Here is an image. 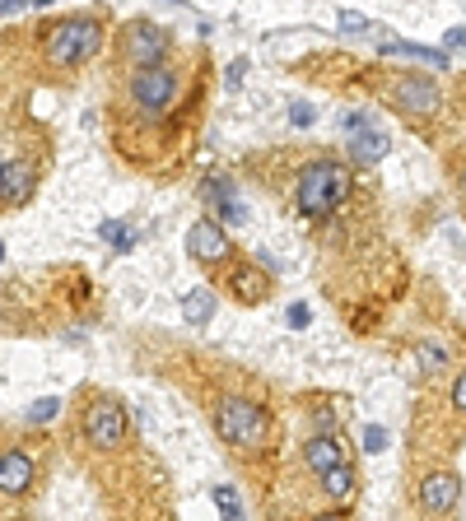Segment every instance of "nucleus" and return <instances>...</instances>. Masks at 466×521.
I'll return each mask as SVG.
<instances>
[{"label":"nucleus","instance_id":"obj_1","mask_svg":"<svg viewBox=\"0 0 466 521\" xmlns=\"http://www.w3.org/2000/svg\"><path fill=\"white\" fill-rule=\"evenodd\" d=\"M187 61L182 57H163L154 66H141V70H126L122 75V94H117V135L131 140V135H154L163 130L178 107H182V94H187Z\"/></svg>","mask_w":466,"mask_h":521},{"label":"nucleus","instance_id":"obj_2","mask_svg":"<svg viewBox=\"0 0 466 521\" xmlns=\"http://www.w3.org/2000/svg\"><path fill=\"white\" fill-rule=\"evenodd\" d=\"M206 415H210L215 437L229 447V456L257 465L276 452V415H270V405L257 391H242V387L215 391L206 400Z\"/></svg>","mask_w":466,"mask_h":521},{"label":"nucleus","instance_id":"obj_3","mask_svg":"<svg viewBox=\"0 0 466 521\" xmlns=\"http://www.w3.org/2000/svg\"><path fill=\"white\" fill-rule=\"evenodd\" d=\"M70 447H79V456H85L89 465L126 456L135 447V433H131V415H126L122 396L103 391V387H85V391H79Z\"/></svg>","mask_w":466,"mask_h":521},{"label":"nucleus","instance_id":"obj_4","mask_svg":"<svg viewBox=\"0 0 466 521\" xmlns=\"http://www.w3.org/2000/svg\"><path fill=\"white\" fill-rule=\"evenodd\" d=\"M354 196V163L350 158H332V154H313L289 173V191L285 205L294 219L322 224L336 210H345V201Z\"/></svg>","mask_w":466,"mask_h":521},{"label":"nucleus","instance_id":"obj_5","mask_svg":"<svg viewBox=\"0 0 466 521\" xmlns=\"http://www.w3.org/2000/svg\"><path fill=\"white\" fill-rule=\"evenodd\" d=\"M38 57L51 75H75L85 70L103 42H107V19L103 14H66V19H51L47 29H38Z\"/></svg>","mask_w":466,"mask_h":521},{"label":"nucleus","instance_id":"obj_6","mask_svg":"<svg viewBox=\"0 0 466 521\" xmlns=\"http://www.w3.org/2000/svg\"><path fill=\"white\" fill-rule=\"evenodd\" d=\"M378 94L388 98V107H397V112L410 121H429L443 112V94H438V85L429 75H410V70H382L378 75Z\"/></svg>","mask_w":466,"mask_h":521},{"label":"nucleus","instance_id":"obj_7","mask_svg":"<svg viewBox=\"0 0 466 521\" xmlns=\"http://www.w3.org/2000/svg\"><path fill=\"white\" fill-rule=\"evenodd\" d=\"M47 475V461L38 447L29 443H10L5 452H0V499H10V503H23V499H33L38 484Z\"/></svg>","mask_w":466,"mask_h":521},{"label":"nucleus","instance_id":"obj_8","mask_svg":"<svg viewBox=\"0 0 466 521\" xmlns=\"http://www.w3.org/2000/svg\"><path fill=\"white\" fill-rule=\"evenodd\" d=\"M117 57L126 70H141V66H154L163 57H173V33L163 23H150V19H131L126 29L117 33Z\"/></svg>","mask_w":466,"mask_h":521},{"label":"nucleus","instance_id":"obj_9","mask_svg":"<svg viewBox=\"0 0 466 521\" xmlns=\"http://www.w3.org/2000/svg\"><path fill=\"white\" fill-rule=\"evenodd\" d=\"M187 256L201 270H224L238 252H233V238L224 233V224H219L215 214H201L196 224L187 229Z\"/></svg>","mask_w":466,"mask_h":521},{"label":"nucleus","instance_id":"obj_10","mask_svg":"<svg viewBox=\"0 0 466 521\" xmlns=\"http://www.w3.org/2000/svg\"><path fill=\"white\" fill-rule=\"evenodd\" d=\"M416 503H420V512L425 517H452L457 512V503H461V480H457V471H429L425 480H420V489H416Z\"/></svg>","mask_w":466,"mask_h":521},{"label":"nucleus","instance_id":"obj_11","mask_svg":"<svg viewBox=\"0 0 466 521\" xmlns=\"http://www.w3.org/2000/svg\"><path fill=\"white\" fill-rule=\"evenodd\" d=\"M298 461H304V471L317 480V475L332 471V465H345V461H350V447H345V437H341V433H322V428H313L304 443H298Z\"/></svg>","mask_w":466,"mask_h":521},{"label":"nucleus","instance_id":"obj_12","mask_svg":"<svg viewBox=\"0 0 466 521\" xmlns=\"http://www.w3.org/2000/svg\"><path fill=\"white\" fill-rule=\"evenodd\" d=\"M224 293L233 298V303H261V298L270 293V275H261V261H242L233 256L224 265Z\"/></svg>","mask_w":466,"mask_h":521},{"label":"nucleus","instance_id":"obj_13","mask_svg":"<svg viewBox=\"0 0 466 521\" xmlns=\"http://www.w3.org/2000/svg\"><path fill=\"white\" fill-rule=\"evenodd\" d=\"M33 191H38V163H33V154L5 158V168H0V210H19Z\"/></svg>","mask_w":466,"mask_h":521},{"label":"nucleus","instance_id":"obj_14","mask_svg":"<svg viewBox=\"0 0 466 521\" xmlns=\"http://www.w3.org/2000/svg\"><path fill=\"white\" fill-rule=\"evenodd\" d=\"M388 135L382 130H373V126H364V130H354L350 135V145H345V158L354 163V168H373V163H382L388 158Z\"/></svg>","mask_w":466,"mask_h":521},{"label":"nucleus","instance_id":"obj_15","mask_svg":"<svg viewBox=\"0 0 466 521\" xmlns=\"http://www.w3.org/2000/svg\"><path fill=\"white\" fill-rule=\"evenodd\" d=\"M206 201L215 205V214H224L229 224H248V210H242V201H238V186H233L229 177H210V186H206Z\"/></svg>","mask_w":466,"mask_h":521},{"label":"nucleus","instance_id":"obj_16","mask_svg":"<svg viewBox=\"0 0 466 521\" xmlns=\"http://www.w3.org/2000/svg\"><path fill=\"white\" fill-rule=\"evenodd\" d=\"M382 57H406V61H425V66H434V70H448V51L416 47V42H397V38L382 42Z\"/></svg>","mask_w":466,"mask_h":521},{"label":"nucleus","instance_id":"obj_17","mask_svg":"<svg viewBox=\"0 0 466 521\" xmlns=\"http://www.w3.org/2000/svg\"><path fill=\"white\" fill-rule=\"evenodd\" d=\"M182 312H187V326H206L215 317V289H191L182 298Z\"/></svg>","mask_w":466,"mask_h":521},{"label":"nucleus","instance_id":"obj_18","mask_svg":"<svg viewBox=\"0 0 466 521\" xmlns=\"http://www.w3.org/2000/svg\"><path fill=\"white\" fill-rule=\"evenodd\" d=\"M416 368H420V377L443 373V368H448V349H443V345H434V340H425V345L416 349Z\"/></svg>","mask_w":466,"mask_h":521},{"label":"nucleus","instance_id":"obj_19","mask_svg":"<svg viewBox=\"0 0 466 521\" xmlns=\"http://www.w3.org/2000/svg\"><path fill=\"white\" fill-rule=\"evenodd\" d=\"M57 415H61V400L47 396V400H38V405L29 409V424H47V419H57Z\"/></svg>","mask_w":466,"mask_h":521},{"label":"nucleus","instance_id":"obj_20","mask_svg":"<svg viewBox=\"0 0 466 521\" xmlns=\"http://www.w3.org/2000/svg\"><path fill=\"white\" fill-rule=\"evenodd\" d=\"M215 503H219V512H224V517H242V503H238V493H233V484H224V489H215Z\"/></svg>","mask_w":466,"mask_h":521},{"label":"nucleus","instance_id":"obj_21","mask_svg":"<svg viewBox=\"0 0 466 521\" xmlns=\"http://www.w3.org/2000/svg\"><path fill=\"white\" fill-rule=\"evenodd\" d=\"M313 428H322V433H341V415H336V409H326V405H317V409H313Z\"/></svg>","mask_w":466,"mask_h":521},{"label":"nucleus","instance_id":"obj_22","mask_svg":"<svg viewBox=\"0 0 466 521\" xmlns=\"http://www.w3.org/2000/svg\"><path fill=\"white\" fill-rule=\"evenodd\" d=\"M382 447H388V428H382V424H369V428H364V452L373 456V452H382Z\"/></svg>","mask_w":466,"mask_h":521},{"label":"nucleus","instance_id":"obj_23","mask_svg":"<svg viewBox=\"0 0 466 521\" xmlns=\"http://www.w3.org/2000/svg\"><path fill=\"white\" fill-rule=\"evenodd\" d=\"M448 405L457 409V415H466V373L452 382V391H448Z\"/></svg>","mask_w":466,"mask_h":521},{"label":"nucleus","instance_id":"obj_24","mask_svg":"<svg viewBox=\"0 0 466 521\" xmlns=\"http://www.w3.org/2000/svg\"><path fill=\"white\" fill-rule=\"evenodd\" d=\"M364 126H373V112H345V117H341V130H350V135L364 130Z\"/></svg>","mask_w":466,"mask_h":521},{"label":"nucleus","instance_id":"obj_25","mask_svg":"<svg viewBox=\"0 0 466 521\" xmlns=\"http://www.w3.org/2000/svg\"><path fill=\"white\" fill-rule=\"evenodd\" d=\"M341 29H345V33H378L373 23H369V19H360V14H341Z\"/></svg>","mask_w":466,"mask_h":521},{"label":"nucleus","instance_id":"obj_26","mask_svg":"<svg viewBox=\"0 0 466 521\" xmlns=\"http://www.w3.org/2000/svg\"><path fill=\"white\" fill-rule=\"evenodd\" d=\"M289 121H294V126H313V107L294 103V107H289Z\"/></svg>","mask_w":466,"mask_h":521},{"label":"nucleus","instance_id":"obj_27","mask_svg":"<svg viewBox=\"0 0 466 521\" xmlns=\"http://www.w3.org/2000/svg\"><path fill=\"white\" fill-rule=\"evenodd\" d=\"M308 317H313L308 308H298V303L289 308V326H308Z\"/></svg>","mask_w":466,"mask_h":521},{"label":"nucleus","instance_id":"obj_28","mask_svg":"<svg viewBox=\"0 0 466 521\" xmlns=\"http://www.w3.org/2000/svg\"><path fill=\"white\" fill-rule=\"evenodd\" d=\"M448 47H457V51H466V29H452V33H448Z\"/></svg>","mask_w":466,"mask_h":521},{"label":"nucleus","instance_id":"obj_29","mask_svg":"<svg viewBox=\"0 0 466 521\" xmlns=\"http://www.w3.org/2000/svg\"><path fill=\"white\" fill-rule=\"evenodd\" d=\"M29 0H0V14H14V10H23Z\"/></svg>","mask_w":466,"mask_h":521},{"label":"nucleus","instance_id":"obj_30","mask_svg":"<svg viewBox=\"0 0 466 521\" xmlns=\"http://www.w3.org/2000/svg\"><path fill=\"white\" fill-rule=\"evenodd\" d=\"M0 261H5V242H0Z\"/></svg>","mask_w":466,"mask_h":521},{"label":"nucleus","instance_id":"obj_31","mask_svg":"<svg viewBox=\"0 0 466 521\" xmlns=\"http://www.w3.org/2000/svg\"><path fill=\"white\" fill-rule=\"evenodd\" d=\"M461 191H466V168H461Z\"/></svg>","mask_w":466,"mask_h":521},{"label":"nucleus","instance_id":"obj_32","mask_svg":"<svg viewBox=\"0 0 466 521\" xmlns=\"http://www.w3.org/2000/svg\"><path fill=\"white\" fill-rule=\"evenodd\" d=\"M0 168H5V154H0Z\"/></svg>","mask_w":466,"mask_h":521}]
</instances>
